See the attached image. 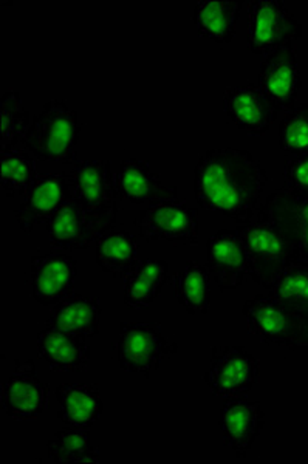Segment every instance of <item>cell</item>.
<instances>
[{
  "mask_svg": "<svg viewBox=\"0 0 308 464\" xmlns=\"http://www.w3.org/2000/svg\"><path fill=\"white\" fill-rule=\"evenodd\" d=\"M248 19V48L262 58L277 48L296 45L303 37V25L284 0H253Z\"/></svg>",
  "mask_w": 308,
  "mask_h": 464,
  "instance_id": "ba28073f",
  "label": "cell"
},
{
  "mask_svg": "<svg viewBox=\"0 0 308 464\" xmlns=\"http://www.w3.org/2000/svg\"><path fill=\"white\" fill-rule=\"evenodd\" d=\"M270 295L296 312L308 316V266L288 265L271 286Z\"/></svg>",
  "mask_w": 308,
  "mask_h": 464,
  "instance_id": "f546056e",
  "label": "cell"
},
{
  "mask_svg": "<svg viewBox=\"0 0 308 464\" xmlns=\"http://www.w3.org/2000/svg\"><path fill=\"white\" fill-rule=\"evenodd\" d=\"M101 302L95 295L73 293L56 304L48 314L47 327L78 338H95L100 333Z\"/></svg>",
  "mask_w": 308,
  "mask_h": 464,
  "instance_id": "ffe728a7",
  "label": "cell"
},
{
  "mask_svg": "<svg viewBox=\"0 0 308 464\" xmlns=\"http://www.w3.org/2000/svg\"><path fill=\"white\" fill-rule=\"evenodd\" d=\"M268 175L253 153L234 146L207 149L194 168V196L207 211L250 223L261 208Z\"/></svg>",
  "mask_w": 308,
  "mask_h": 464,
  "instance_id": "6da1fadb",
  "label": "cell"
},
{
  "mask_svg": "<svg viewBox=\"0 0 308 464\" xmlns=\"http://www.w3.org/2000/svg\"><path fill=\"white\" fill-rule=\"evenodd\" d=\"M33 118L21 95L6 90L0 100V152L22 148Z\"/></svg>",
  "mask_w": 308,
  "mask_h": 464,
  "instance_id": "f1b7e54d",
  "label": "cell"
},
{
  "mask_svg": "<svg viewBox=\"0 0 308 464\" xmlns=\"http://www.w3.org/2000/svg\"><path fill=\"white\" fill-rule=\"evenodd\" d=\"M261 381V362L240 345H216L203 382L217 398L246 396Z\"/></svg>",
  "mask_w": 308,
  "mask_h": 464,
  "instance_id": "52a82bcc",
  "label": "cell"
},
{
  "mask_svg": "<svg viewBox=\"0 0 308 464\" xmlns=\"http://www.w3.org/2000/svg\"><path fill=\"white\" fill-rule=\"evenodd\" d=\"M78 277V260L64 249L34 254L30 265V284L34 301L54 306L72 295Z\"/></svg>",
  "mask_w": 308,
  "mask_h": 464,
  "instance_id": "8fae6325",
  "label": "cell"
},
{
  "mask_svg": "<svg viewBox=\"0 0 308 464\" xmlns=\"http://www.w3.org/2000/svg\"><path fill=\"white\" fill-rule=\"evenodd\" d=\"M242 5V2L234 0H200L192 14L197 32L220 45L231 43L236 37Z\"/></svg>",
  "mask_w": 308,
  "mask_h": 464,
  "instance_id": "d4e9b609",
  "label": "cell"
},
{
  "mask_svg": "<svg viewBox=\"0 0 308 464\" xmlns=\"http://www.w3.org/2000/svg\"><path fill=\"white\" fill-rule=\"evenodd\" d=\"M207 269L220 291L239 288L248 275L244 243L236 231L222 229L207 243Z\"/></svg>",
  "mask_w": 308,
  "mask_h": 464,
  "instance_id": "e0dca14e",
  "label": "cell"
},
{
  "mask_svg": "<svg viewBox=\"0 0 308 464\" xmlns=\"http://www.w3.org/2000/svg\"><path fill=\"white\" fill-rule=\"evenodd\" d=\"M115 179L120 200H128L133 205L177 200L178 196L177 186L163 183L159 175L150 169L149 163L139 159L124 160Z\"/></svg>",
  "mask_w": 308,
  "mask_h": 464,
  "instance_id": "ac0fdd59",
  "label": "cell"
},
{
  "mask_svg": "<svg viewBox=\"0 0 308 464\" xmlns=\"http://www.w3.org/2000/svg\"><path fill=\"white\" fill-rule=\"evenodd\" d=\"M69 175L72 198L87 212L100 234L117 227V179L109 160H78Z\"/></svg>",
  "mask_w": 308,
  "mask_h": 464,
  "instance_id": "3957f363",
  "label": "cell"
},
{
  "mask_svg": "<svg viewBox=\"0 0 308 464\" xmlns=\"http://www.w3.org/2000/svg\"><path fill=\"white\" fill-rule=\"evenodd\" d=\"M284 189L296 196L308 197V153L288 160L284 170Z\"/></svg>",
  "mask_w": 308,
  "mask_h": 464,
  "instance_id": "1f68e13d",
  "label": "cell"
},
{
  "mask_svg": "<svg viewBox=\"0 0 308 464\" xmlns=\"http://www.w3.org/2000/svg\"><path fill=\"white\" fill-rule=\"evenodd\" d=\"M234 231L244 243L248 276L270 291L282 271L292 264V249L274 227L257 218L237 225Z\"/></svg>",
  "mask_w": 308,
  "mask_h": 464,
  "instance_id": "8992f818",
  "label": "cell"
},
{
  "mask_svg": "<svg viewBox=\"0 0 308 464\" xmlns=\"http://www.w3.org/2000/svg\"><path fill=\"white\" fill-rule=\"evenodd\" d=\"M96 264L113 279H126L139 265V243L124 229H111L101 234L95 245Z\"/></svg>",
  "mask_w": 308,
  "mask_h": 464,
  "instance_id": "cb8c5ba5",
  "label": "cell"
},
{
  "mask_svg": "<svg viewBox=\"0 0 308 464\" xmlns=\"http://www.w3.org/2000/svg\"><path fill=\"white\" fill-rule=\"evenodd\" d=\"M224 111L236 126L251 137L265 135L281 113L265 92L253 82L225 90Z\"/></svg>",
  "mask_w": 308,
  "mask_h": 464,
  "instance_id": "9a60e30c",
  "label": "cell"
},
{
  "mask_svg": "<svg viewBox=\"0 0 308 464\" xmlns=\"http://www.w3.org/2000/svg\"><path fill=\"white\" fill-rule=\"evenodd\" d=\"M54 396L59 404L58 418L70 428H91L104 411L101 393L95 384H61Z\"/></svg>",
  "mask_w": 308,
  "mask_h": 464,
  "instance_id": "7402d4cb",
  "label": "cell"
},
{
  "mask_svg": "<svg viewBox=\"0 0 308 464\" xmlns=\"http://www.w3.org/2000/svg\"><path fill=\"white\" fill-rule=\"evenodd\" d=\"M259 87L279 111H292L296 106L303 87L296 45H285L264 56L259 67Z\"/></svg>",
  "mask_w": 308,
  "mask_h": 464,
  "instance_id": "4fadbf2b",
  "label": "cell"
},
{
  "mask_svg": "<svg viewBox=\"0 0 308 464\" xmlns=\"http://www.w3.org/2000/svg\"><path fill=\"white\" fill-rule=\"evenodd\" d=\"M265 426V413L261 401H251L246 396L228 398L220 407L218 428L224 444L237 459H245L255 446Z\"/></svg>",
  "mask_w": 308,
  "mask_h": 464,
  "instance_id": "5bb4252c",
  "label": "cell"
},
{
  "mask_svg": "<svg viewBox=\"0 0 308 464\" xmlns=\"http://www.w3.org/2000/svg\"><path fill=\"white\" fill-rule=\"evenodd\" d=\"M39 358L54 372H82L91 362V350L85 339L56 328L38 333Z\"/></svg>",
  "mask_w": 308,
  "mask_h": 464,
  "instance_id": "44dd1931",
  "label": "cell"
},
{
  "mask_svg": "<svg viewBox=\"0 0 308 464\" xmlns=\"http://www.w3.org/2000/svg\"><path fill=\"white\" fill-rule=\"evenodd\" d=\"M81 127L78 111L63 98H54L48 101L39 115L33 116L22 149L39 161L75 166Z\"/></svg>",
  "mask_w": 308,
  "mask_h": 464,
  "instance_id": "7a4b0ae2",
  "label": "cell"
},
{
  "mask_svg": "<svg viewBox=\"0 0 308 464\" xmlns=\"http://www.w3.org/2000/svg\"><path fill=\"white\" fill-rule=\"evenodd\" d=\"M250 332L266 345L293 352L308 350V316L284 305L271 295H257L242 306Z\"/></svg>",
  "mask_w": 308,
  "mask_h": 464,
  "instance_id": "277c9868",
  "label": "cell"
},
{
  "mask_svg": "<svg viewBox=\"0 0 308 464\" xmlns=\"http://www.w3.org/2000/svg\"><path fill=\"white\" fill-rule=\"evenodd\" d=\"M279 146L292 157L308 153V102L285 111L279 124Z\"/></svg>",
  "mask_w": 308,
  "mask_h": 464,
  "instance_id": "4dcf8cb0",
  "label": "cell"
},
{
  "mask_svg": "<svg viewBox=\"0 0 308 464\" xmlns=\"http://www.w3.org/2000/svg\"><path fill=\"white\" fill-rule=\"evenodd\" d=\"M169 265L161 259L140 260L124 279L122 301L128 310H148L169 280Z\"/></svg>",
  "mask_w": 308,
  "mask_h": 464,
  "instance_id": "603a6c76",
  "label": "cell"
},
{
  "mask_svg": "<svg viewBox=\"0 0 308 464\" xmlns=\"http://www.w3.org/2000/svg\"><path fill=\"white\" fill-rule=\"evenodd\" d=\"M48 401V387L39 380L32 359H17L14 372L2 385V411L14 421L36 420Z\"/></svg>",
  "mask_w": 308,
  "mask_h": 464,
  "instance_id": "7c38bea8",
  "label": "cell"
},
{
  "mask_svg": "<svg viewBox=\"0 0 308 464\" xmlns=\"http://www.w3.org/2000/svg\"><path fill=\"white\" fill-rule=\"evenodd\" d=\"M48 238L59 249L69 253L84 251L95 246L101 236L87 212L73 198L65 200L48 220Z\"/></svg>",
  "mask_w": 308,
  "mask_h": 464,
  "instance_id": "d6986e66",
  "label": "cell"
},
{
  "mask_svg": "<svg viewBox=\"0 0 308 464\" xmlns=\"http://www.w3.org/2000/svg\"><path fill=\"white\" fill-rule=\"evenodd\" d=\"M211 275L200 262H189L174 275L177 301L189 314H207L211 305Z\"/></svg>",
  "mask_w": 308,
  "mask_h": 464,
  "instance_id": "484cf974",
  "label": "cell"
},
{
  "mask_svg": "<svg viewBox=\"0 0 308 464\" xmlns=\"http://www.w3.org/2000/svg\"><path fill=\"white\" fill-rule=\"evenodd\" d=\"M48 457L56 464L100 463V450L91 444L87 429H61L50 438Z\"/></svg>",
  "mask_w": 308,
  "mask_h": 464,
  "instance_id": "4316f807",
  "label": "cell"
},
{
  "mask_svg": "<svg viewBox=\"0 0 308 464\" xmlns=\"http://www.w3.org/2000/svg\"><path fill=\"white\" fill-rule=\"evenodd\" d=\"M255 218L268 223L281 234L292 249L294 264L308 266V197L281 188L262 200Z\"/></svg>",
  "mask_w": 308,
  "mask_h": 464,
  "instance_id": "9c48e42d",
  "label": "cell"
},
{
  "mask_svg": "<svg viewBox=\"0 0 308 464\" xmlns=\"http://www.w3.org/2000/svg\"><path fill=\"white\" fill-rule=\"evenodd\" d=\"M133 225L146 242L198 243V209L188 205L187 200L152 203Z\"/></svg>",
  "mask_w": 308,
  "mask_h": 464,
  "instance_id": "30bf717a",
  "label": "cell"
},
{
  "mask_svg": "<svg viewBox=\"0 0 308 464\" xmlns=\"http://www.w3.org/2000/svg\"><path fill=\"white\" fill-rule=\"evenodd\" d=\"M69 198H72L69 175H39L25 200L14 211V222L24 234H30L34 227L48 223L59 206Z\"/></svg>",
  "mask_w": 308,
  "mask_h": 464,
  "instance_id": "2e32d148",
  "label": "cell"
},
{
  "mask_svg": "<svg viewBox=\"0 0 308 464\" xmlns=\"http://www.w3.org/2000/svg\"><path fill=\"white\" fill-rule=\"evenodd\" d=\"M0 168V186L4 194L11 198L27 196L39 177L34 157L22 148L2 152Z\"/></svg>",
  "mask_w": 308,
  "mask_h": 464,
  "instance_id": "83f0119b",
  "label": "cell"
},
{
  "mask_svg": "<svg viewBox=\"0 0 308 464\" xmlns=\"http://www.w3.org/2000/svg\"><path fill=\"white\" fill-rule=\"evenodd\" d=\"M112 348L122 370L149 376L177 353L178 345L157 322H121Z\"/></svg>",
  "mask_w": 308,
  "mask_h": 464,
  "instance_id": "5b68a950",
  "label": "cell"
}]
</instances>
